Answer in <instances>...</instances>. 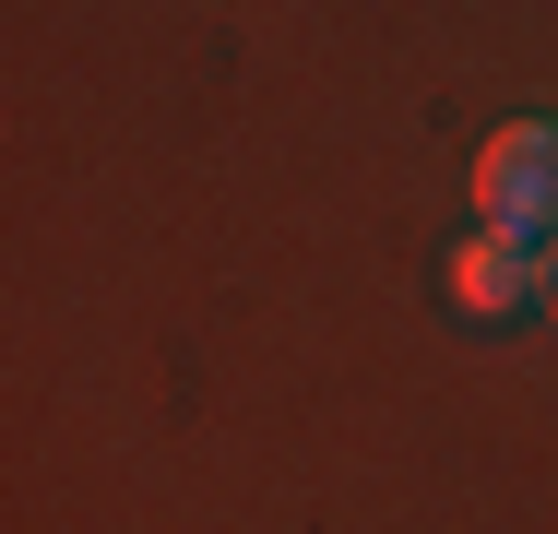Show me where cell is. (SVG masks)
Here are the masks:
<instances>
[{"mask_svg": "<svg viewBox=\"0 0 558 534\" xmlns=\"http://www.w3.org/2000/svg\"><path fill=\"white\" fill-rule=\"evenodd\" d=\"M535 310L558 320V238H535Z\"/></svg>", "mask_w": 558, "mask_h": 534, "instance_id": "cell-3", "label": "cell"}, {"mask_svg": "<svg viewBox=\"0 0 558 534\" xmlns=\"http://www.w3.org/2000/svg\"><path fill=\"white\" fill-rule=\"evenodd\" d=\"M440 286H451V310H463V320H523V310H535V238H511V226L451 238Z\"/></svg>", "mask_w": 558, "mask_h": 534, "instance_id": "cell-2", "label": "cell"}, {"mask_svg": "<svg viewBox=\"0 0 558 534\" xmlns=\"http://www.w3.org/2000/svg\"><path fill=\"white\" fill-rule=\"evenodd\" d=\"M475 226L558 238V119H499L475 143Z\"/></svg>", "mask_w": 558, "mask_h": 534, "instance_id": "cell-1", "label": "cell"}]
</instances>
